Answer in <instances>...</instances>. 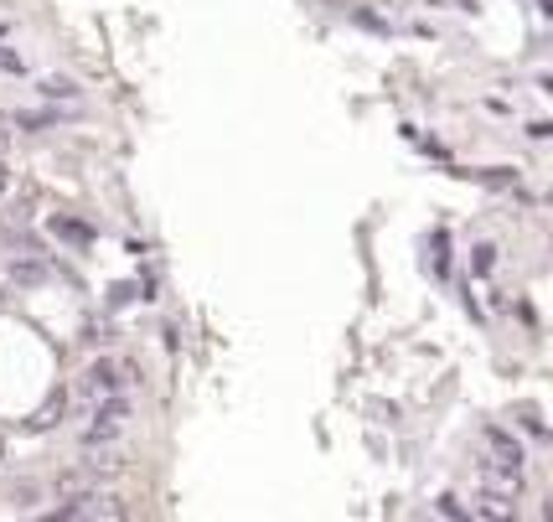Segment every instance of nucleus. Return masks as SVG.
<instances>
[{"instance_id":"1","label":"nucleus","mask_w":553,"mask_h":522,"mask_svg":"<svg viewBox=\"0 0 553 522\" xmlns=\"http://www.w3.org/2000/svg\"><path fill=\"white\" fill-rule=\"evenodd\" d=\"M83 450H114L125 445L130 419H135V393H114L99 398V404H83Z\"/></svg>"},{"instance_id":"2","label":"nucleus","mask_w":553,"mask_h":522,"mask_svg":"<svg viewBox=\"0 0 553 522\" xmlns=\"http://www.w3.org/2000/svg\"><path fill=\"white\" fill-rule=\"evenodd\" d=\"M481 450H486V460H481V481L486 486H497V491H512L517 497V486H522V466H528V460H522V445L507 435V429H481Z\"/></svg>"},{"instance_id":"6","label":"nucleus","mask_w":553,"mask_h":522,"mask_svg":"<svg viewBox=\"0 0 553 522\" xmlns=\"http://www.w3.org/2000/svg\"><path fill=\"white\" fill-rule=\"evenodd\" d=\"M52 233L68 238V243H88V238H94V233H88L83 223H73V218H52Z\"/></svg>"},{"instance_id":"5","label":"nucleus","mask_w":553,"mask_h":522,"mask_svg":"<svg viewBox=\"0 0 553 522\" xmlns=\"http://www.w3.org/2000/svg\"><path fill=\"white\" fill-rule=\"evenodd\" d=\"M37 94H42V99H52V104H78V83H73V78L47 73V78L37 83Z\"/></svg>"},{"instance_id":"8","label":"nucleus","mask_w":553,"mask_h":522,"mask_svg":"<svg viewBox=\"0 0 553 522\" xmlns=\"http://www.w3.org/2000/svg\"><path fill=\"white\" fill-rule=\"evenodd\" d=\"M517 419H522V429H528V435H538V440H543V435H548V429H543V419H538V414H533V409H522V414H517Z\"/></svg>"},{"instance_id":"9","label":"nucleus","mask_w":553,"mask_h":522,"mask_svg":"<svg viewBox=\"0 0 553 522\" xmlns=\"http://www.w3.org/2000/svg\"><path fill=\"white\" fill-rule=\"evenodd\" d=\"M491 264H497V249H491V243H481V249H476V269L486 274Z\"/></svg>"},{"instance_id":"10","label":"nucleus","mask_w":553,"mask_h":522,"mask_svg":"<svg viewBox=\"0 0 553 522\" xmlns=\"http://www.w3.org/2000/svg\"><path fill=\"white\" fill-rule=\"evenodd\" d=\"M6 187H11V166H6V161H0V192H6Z\"/></svg>"},{"instance_id":"4","label":"nucleus","mask_w":553,"mask_h":522,"mask_svg":"<svg viewBox=\"0 0 553 522\" xmlns=\"http://www.w3.org/2000/svg\"><path fill=\"white\" fill-rule=\"evenodd\" d=\"M125 507H119L114 497H104L99 486H83V491H68V497H57L52 517L57 522H99V517H119Z\"/></svg>"},{"instance_id":"7","label":"nucleus","mask_w":553,"mask_h":522,"mask_svg":"<svg viewBox=\"0 0 553 522\" xmlns=\"http://www.w3.org/2000/svg\"><path fill=\"white\" fill-rule=\"evenodd\" d=\"M0 73H26V63H21L11 47H0Z\"/></svg>"},{"instance_id":"3","label":"nucleus","mask_w":553,"mask_h":522,"mask_svg":"<svg viewBox=\"0 0 553 522\" xmlns=\"http://www.w3.org/2000/svg\"><path fill=\"white\" fill-rule=\"evenodd\" d=\"M140 373H135V362L125 357H99V362H88L83 367V378H78V409L83 404H99V398H114V393H135Z\"/></svg>"}]
</instances>
